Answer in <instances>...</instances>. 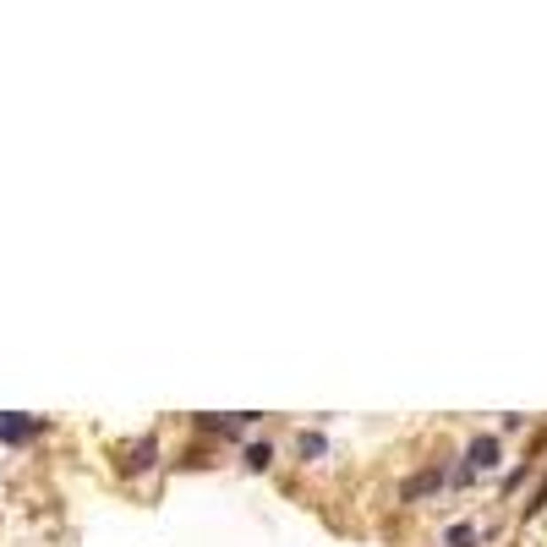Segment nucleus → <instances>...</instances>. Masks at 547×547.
<instances>
[{
	"label": "nucleus",
	"instance_id": "1",
	"mask_svg": "<svg viewBox=\"0 0 547 547\" xmlns=\"http://www.w3.org/2000/svg\"><path fill=\"white\" fill-rule=\"evenodd\" d=\"M44 433L39 416H0V443H34Z\"/></svg>",
	"mask_w": 547,
	"mask_h": 547
},
{
	"label": "nucleus",
	"instance_id": "2",
	"mask_svg": "<svg viewBox=\"0 0 547 547\" xmlns=\"http://www.w3.org/2000/svg\"><path fill=\"white\" fill-rule=\"evenodd\" d=\"M465 460H471V471H493V465H498V438H493V433H481V438H471V449H465Z\"/></svg>",
	"mask_w": 547,
	"mask_h": 547
},
{
	"label": "nucleus",
	"instance_id": "3",
	"mask_svg": "<svg viewBox=\"0 0 547 547\" xmlns=\"http://www.w3.org/2000/svg\"><path fill=\"white\" fill-rule=\"evenodd\" d=\"M153 449H159V443H153V438H143V443L132 449V460H126V471H148V465H153Z\"/></svg>",
	"mask_w": 547,
	"mask_h": 547
},
{
	"label": "nucleus",
	"instance_id": "4",
	"mask_svg": "<svg viewBox=\"0 0 547 547\" xmlns=\"http://www.w3.org/2000/svg\"><path fill=\"white\" fill-rule=\"evenodd\" d=\"M241 460H246V471H269V460H274V449H269V443H252L246 455H241Z\"/></svg>",
	"mask_w": 547,
	"mask_h": 547
},
{
	"label": "nucleus",
	"instance_id": "5",
	"mask_svg": "<svg viewBox=\"0 0 547 547\" xmlns=\"http://www.w3.org/2000/svg\"><path fill=\"white\" fill-rule=\"evenodd\" d=\"M449 547H476V526H449Z\"/></svg>",
	"mask_w": 547,
	"mask_h": 547
},
{
	"label": "nucleus",
	"instance_id": "6",
	"mask_svg": "<svg viewBox=\"0 0 547 547\" xmlns=\"http://www.w3.org/2000/svg\"><path fill=\"white\" fill-rule=\"evenodd\" d=\"M324 449H329V443L317 438V433H307V438H301V455H307V460H317V455H324Z\"/></svg>",
	"mask_w": 547,
	"mask_h": 547
}]
</instances>
